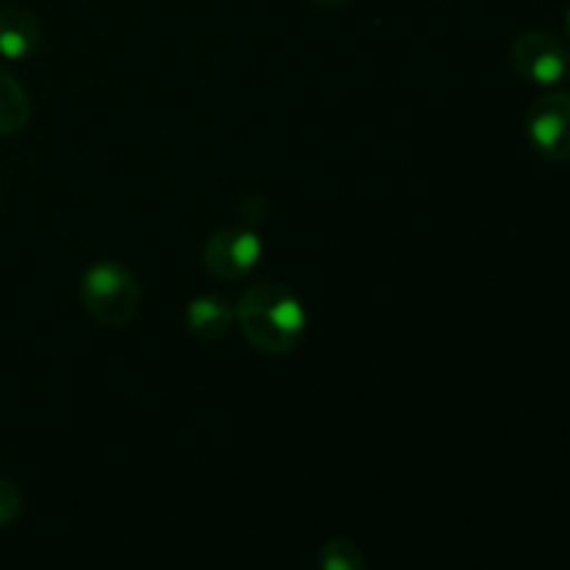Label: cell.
<instances>
[{"label": "cell", "instance_id": "1", "mask_svg": "<svg viewBox=\"0 0 570 570\" xmlns=\"http://www.w3.org/2000/svg\"><path fill=\"white\" fill-rule=\"evenodd\" d=\"M234 321L256 351L278 356L298 345L306 328V312L284 284L256 282L239 293Z\"/></svg>", "mask_w": 570, "mask_h": 570}, {"label": "cell", "instance_id": "2", "mask_svg": "<svg viewBox=\"0 0 570 570\" xmlns=\"http://www.w3.org/2000/svg\"><path fill=\"white\" fill-rule=\"evenodd\" d=\"M139 284L126 265L115 259L95 262L81 276V304L100 326L120 328L137 315Z\"/></svg>", "mask_w": 570, "mask_h": 570}, {"label": "cell", "instance_id": "3", "mask_svg": "<svg viewBox=\"0 0 570 570\" xmlns=\"http://www.w3.org/2000/svg\"><path fill=\"white\" fill-rule=\"evenodd\" d=\"M510 65L523 81L534 83V87H557L570 76V53L549 31H523L521 37L512 42L510 48Z\"/></svg>", "mask_w": 570, "mask_h": 570}, {"label": "cell", "instance_id": "4", "mask_svg": "<svg viewBox=\"0 0 570 570\" xmlns=\"http://www.w3.org/2000/svg\"><path fill=\"white\" fill-rule=\"evenodd\" d=\"M527 137L543 159L570 161V92L551 89L529 106Z\"/></svg>", "mask_w": 570, "mask_h": 570}, {"label": "cell", "instance_id": "5", "mask_svg": "<svg viewBox=\"0 0 570 570\" xmlns=\"http://www.w3.org/2000/svg\"><path fill=\"white\" fill-rule=\"evenodd\" d=\"M262 256V239L248 226L217 228L204 245V267L215 278L237 282L245 273L254 271Z\"/></svg>", "mask_w": 570, "mask_h": 570}, {"label": "cell", "instance_id": "6", "mask_svg": "<svg viewBox=\"0 0 570 570\" xmlns=\"http://www.w3.org/2000/svg\"><path fill=\"white\" fill-rule=\"evenodd\" d=\"M42 26L37 14L26 6H3L0 9V56L9 61H20L39 48Z\"/></svg>", "mask_w": 570, "mask_h": 570}, {"label": "cell", "instance_id": "7", "mask_svg": "<svg viewBox=\"0 0 570 570\" xmlns=\"http://www.w3.org/2000/svg\"><path fill=\"white\" fill-rule=\"evenodd\" d=\"M234 323V306L220 295H200L187 306V328L198 340H223Z\"/></svg>", "mask_w": 570, "mask_h": 570}, {"label": "cell", "instance_id": "8", "mask_svg": "<svg viewBox=\"0 0 570 570\" xmlns=\"http://www.w3.org/2000/svg\"><path fill=\"white\" fill-rule=\"evenodd\" d=\"M31 120V100L22 83L0 67V137L20 134Z\"/></svg>", "mask_w": 570, "mask_h": 570}, {"label": "cell", "instance_id": "9", "mask_svg": "<svg viewBox=\"0 0 570 570\" xmlns=\"http://www.w3.org/2000/svg\"><path fill=\"white\" fill-rule=\"evenodd\" d=\"M321 570H365V557L360 546L345 538H334L323 543Z\"/></svg>", "mask_w": 570, "mask_h": 570}, {"label": "cell", "instance_id": "10", "mask_svg": "<svg viewBox=\"0 0 570 570\" xmlns=\"http://www.w3.org/2000/svg\"><path fill=\"white\" fill-rule=\"evenodd\" d=\"M20 510H22L20 490H17L9 479L0 476V529L9 527V523L20 515Z\"/></svg>", "mask_w": 570, "mask_h": 570}, {"label": "cell", "instance_id": "11", "mask_svg": "<svg viewBox=\"0 0 570 570\" xmlns=\"http://www.w3.org/2000/svg\"><path fill=\"white\" fill-rule=\"evenodd\" d=\"M315 3H321V6H343V3H348V0H315Z\"/></svg>", "mask_w": 570, "mask_h": 570}, {"label": "cell", "instance_id": "12", "mask_svg": "<svg viewBox=\"0 0 570 570\" xmlns=\"http://www.w3.org/2000/svg\"><path fill=\"white\" fill-rule=\"evenodd\" d=\"M566 28H568V39H570V9H568V20H566Z\"/></svg>", "mask_w": 570, "mask_h": 570}]
</instances>
